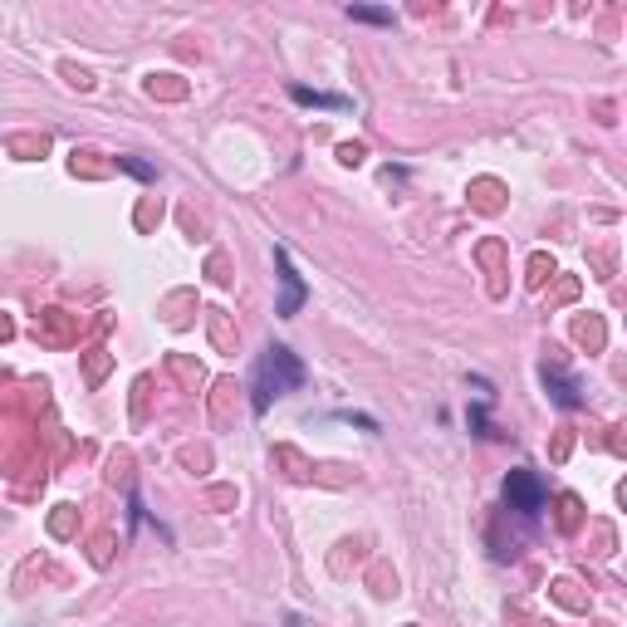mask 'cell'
<instances>
[{"mask_svg":"<svg viewBox=\"0 0 627 627\" xmlns=\"http://www.w3.org/2000/svg\"><path fill=\"white\" fill-rule=\"evenodd\" d=\"M299 382H305V363H299L285 343H275V348H265V358H260V368H255V397H250V402H255V412H270V402L295 392Z\"/></svg>","mask_w":627,"mask_h":627,"instance_id":"obj_1","label":"cell"},{"mask_svg":"<svg viewBox=\"0 0 627 627\" xmlns=\"http://www.w3.org/2000/svg\"><path fill=\"white\" fill-rule=\"evenodd\" d=\"M275 270H279V305H275V314L279 319H295V314L305 309L309 289H305V279H299V270H295V260H289L285 245H275Z\"/></svg>","mask_w":627,"mask_h":627,"instance_id":"obj_2","label":"cell"},{"mask_svg":"<svg viewBox=\"0 0 627 627\" xmlns=\"http://www.w3.org/2000/svg\"><path fill=\"white\" fill-rule=\"evenodd\" d=\"M505 500H510V510H520V515H539L545 500H549V490H545V480H539L535 470H510Z\"/></svg>","mask_w":627,"mask_h":627,"instance_id":"obj_3","label":"cell"},{"mask_svg":"<svg viewBox=\"0 0 627 627\" xmlns=\"http://www.w3.org/2000/svg\"><path fill=\"white\" fill-rule=\"evenodd\" d=\"M289 99H295V103H309V108H348V99H333V93L305 89V83H295V89H289Z\"/></svg>","mask_w":627,"mask_h":627,"instance_id":"obj_4","label":"cell"},{"mask_svg":"<svg viewBox=\"0 0 627 627\" xmlns=\"http://www.w3.org/2000/svg\"><path fill=\"white\" fill-rule=\"evenodd\" d=\"M348 15L363 20V25H392V10H378V5H353Z\"/></svg>","mask_w":627,"mask_h":627,"instance_id":"obj_5","label":"cell"}]
</instances>
